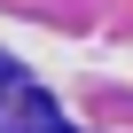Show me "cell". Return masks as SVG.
I'll return each instance as SVG.
<instances>
[{
  "label": "cell",
  "instance_id": "1",
  "mask_svg": "<svg viewBox=\"0 0 133 133\" xmlns=\"http://www.w3.org/2000/svg\"><path fill=\"white\" fill-rule=\"evenodd\" d=\"M24 133H71V125H55V117H47V110H39V125H24Z\"/></svg>",
  "mask_w": 133,
  "mask_h": 133
}]
</instances>
